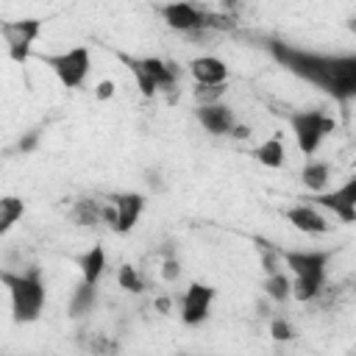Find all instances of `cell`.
Instances as JSON below:
<instances>
[{"label":"cell","instance_id":"4fadbf2b","mask_svg":"<svg viewBox=\"0 0 356 356\" xmlns=\"http://www.w3.org/2000/svg\"><path fill=\"white\" fill-rule=\"evenodd\" d=\"M189 72L195 83H225L228 81V64L217 56H197L189 61Z\"/></svg>","mask_w":356,"mask_h":356},{"label":"cell","instance_id":"603a6c76","mask_svg":"<svg viewBox=\"0 0 356 356\" xmlns=\"http://www.w3.org/2000/svg\"><path fill=\"white\" fill-rule=\"evenodd\" d=\"M195 100L197 106H206V103H217L222 95H225V83H195Z\"/></svg>","mask_w":356,"mask_h":356},{"label":"cell","instance_id":"83f0119b","mask_svg":"<svg viewBox=\"0 0 356 356\" xmlns=\"http://www.w3.org/2000/svg\"><path fill=\"white\" fill-rule=\"evenodd\" d=\"M36 139H39V134H36V131H31L25 139H19V145H17V147H19L22 153H28V150H33V147H36Z\"/></svg>","mask_w":356,"mask_h":356},{"label":"cell","instance_id":"6da1fadb","mask_svg":"<svg viewBox=\"0 0 356 356\" xmlns=\"http://www.w3.org/2000/svg\"><path fill=\"white\" fill-rule=\"evenodd\" d=\"M261 50L295 78L317 86L342 108L356 100V53H320L278 36H256Z\"/></svg>","mask_w":356,"mask_h":356},{"label":"cell","instance_id":"f1b7e54d","mask_svg":"<svg viewBox=\"0 0 356 356\" xmlns=\"http://www.w3.org/2000/svg\"><path fill=\"white\" fill-rule=\"evenodd\" d=\"M231 136H234V139H248V136H250V128H248V125H234V128H231Z\"/></svg>","mask_w":356,"mask_h":356},{"label":"cell","instance_id":"30bf717a","mask_svg":"<svg viewBox=\"0 0 356 356\" xmlns=\"http://www.w3.org/2000/svg\"><path fill=\"white\" fill-rule=\"evenodd\" d=\"M114 206H117V234H128V231H134V225L139 222V217H142V211H145V195H139V192H114L111 197H108Z\"/></svg>","mask_w":356,"mask_h":356},{"label":"cell","instance_id":"e0dca14e","mask_svg":"<svg viewBox=\"0 0 356 356\" xmlns=\"http://www.w3.org/2000/svg\"><path fill=\"white\" fill-rule=\"evenodd\" d=\"M328 178H331V167L325 161H306V167L300 170V181L309 192H323L328 186Z\"/></svg>","mask_w":356,"mask_h":356},{"label":"cell","instance_id":"5bb4252c","mask_svg":"<svg viewBox=\"0 0 356 356\" xmlns=\"http://www.w3.org/2000/svg\"><path fill=\"white\" fill-rule=\"evenodd\" d=\"M75 261H78V267H81V278L89 281V284H97L100 275H103V270H106V250H103L100 245H95V248H89L86 253H81Z\"/></svg>","mask_w":356,"mask_h":356},{"label":"cell","instance_id":"f546056e","mask_svg":"<svg viewBox=\"0 0 356 356\" xmlns=\"http://www.w3.org/2000/svg\"><path fill=\"white\" fill-rule=\"evenodd\" d=\"M156 309H159L161 314H167V312H170V298H159V300H156Z\"/></svg>","mask_w":356,"mask_h":356},{"label":"cell","instance_id":"9c48e42d","mask_svg":"<svg viewBox=\"0 0 356 356\" xmlns=\"http://www.w3.org/2000/svg\"><path fill=\"white\" fill-rule=\"evenodd\" d=\"M211 300H214V286L200 284V281H192L186 286L184 298H181V320L186 325H200L209 317Z\"/></svg>","mask_w":356,"mask_h":356},{"label":"cell","instance_id":"44dd1931","mask_svg":"<svg viewBox=\"0 0 356 356\" xmlns=\"http://www.w3.org/2000/svg\"><path fill=\"white\" fill-rule=\"evenodd\" d=\"M323 289V281H314V278H306V275H295L292 278V298L300 300V303H309L320 295Z\"/></svg>","mask_w":356,"mask_h":356},{"label":"cell","instance_id":"ba28073f","mask_svg":"<svg viewBox=\"0 0 356 356\" xmlns=\"http://www.w3.org/2000/svg\"><path fill=\"white\" fill-rule=\"evenodd\" d=\"M331 256L334 250H281V259L292 275H306L314 281H325V267Z\"/></svg>","mask_w":356,"mask_h":356},{"label":"cell","instance_id":"5b68a950","mask_svg":"<svg viewBox=\"0 0 356 356\" xmlns=\"http://www.w3.org/2000/svg\"><path fill=\"white\" fill-rule=\"evenodd\" d=\"M42 28H44V19H39V17H22V19L3 22L0 25V33L6 39L8 58L17 61V64H25L31 58V47L39 39Z\"/></svg>","mask_w":356,"mask_h":356},{"label":"cell","instance_id":"ac0fdd59","mask_svg":"<svg viewBox=\"0 0 356 356\" xmlns=\"http://www.w3.org/2000/svg\"><path fill=\"white\" fill-rule=\"evenodd\" d=\"M22 214H25V203H22V197L6 195V197L0 200V234L6 236V234L14 228V222H17Z\"/></svg>","mask_w":356,"mask_h":356},{"label":"cell","instance_id":"7a4b0ae2","mask_svg":"<svg viewBox=\"0 0 356 356\" xmlns=\"http://www.w3.org/2000/svg\"><path fill=\"white\" fill-rule=\"evenodd\" d=\"M0 284L6 286V292L11 298V317H14V323H33V320H39V314L44 309V300H47V289H44L39 267H28L25 273L0 270Z\"/></svg>","mask_w":356,"mask_h":356},{"label":"cell","instance_id":"277c9868","mask_svg":"<svg viewBox=\"0 0 356 356\" xmlns=\"http://www.w3.org/2000/svg\"><path fill=\"white\" fill-rule=\"evenodd\" d=\"M36 58L47 70H53V75L58 78V83L64 89H78L83 83V78L89 75V67H92V53L86 44L70 47L64 53H36Z\"/></svg>","mask_w":356,"mask_h":356},{"label":"cell","instance_id":"52a82bcc","mask_svg":"<svg viewBox=\"0 0 356 356\" xmlns=\"http://www.w3.org/2000/svg\"><path fill=\"white\" fill-rule=\"evenodd\" d=\"M161 14V19L178 31V33H195V31H206V11H200L195 3L189 0H172V3H164L156 8Z\"/></svg>","mask_w":356,"mask_h":356},{"label":"cell","instance_id":"d6986e66","mask_svg":"<svg viewBox=\"0 0 356 356\" xmlns=\"http://www.w3.org/2000/svg\"><path fill=\"white\" fill-rule=\"evenodd\" d=\"M264 295L270 300H275V303H286L292 298V281L278 270V273H273V275L264 278Z\"/></svg>","mask_w":356,"mask_h":356},{"label":"cell","instance_id":"484cf974","mask_svg":"<svg viewBox=\"0 0 356 356\" xmlns=\"http://www.w3.org/2000/svg\"><path fill=\"white\" fill-rule=\"evenodd\" d=\"M114 89H117L114 81H100L97 89H95V97H97V100H108V97L114 95Z\"/></svg>","mask_w":356,"mask_h":356},{"label":"cell","instance_id":"3957f363","mask_svg":"<svg viewBox=\"0 0 356 356\" xmlns=\"http://www.w3.org/2000/svg\"><path fill=\"white\" fill-rule=\"evenodd\" d=\"M286 122L295 134L298 150L309 159L320 150L323 139L337 131V120L323 111H286Z\"/></svg>","mask_w":356,"mask_h":356},{"label":"cell","instance_id":"cb8c5ba5","mask_svg":"<svg viewBox=\"0 0 356 356\" xmlns=\"http://www.w3.org/2000/svg\"><path fill=\"white\" fill-rule=\"evenodd\" d=\"M270 337H273L275 342H289V339L295 337V328L289 325V320L273 317V323H270Z\"/></svg>","mask_w":356,"mask_h":356},{"label":"cell","instance_id":"7402d4cb","mask_svg":"<svg viewBox=\"0 0 356 356\" xmlns=\"http://www.w3.org/2000/svg\"><path fill=\"white\" fill-rule=\"evenodd\" d=\"M117 284H120L125 292H142V289H145V281H142V275L136 273L134 264H122V267L117 270Z\"/></svg>","mask_w":356,"mask_h":356},{"label":"cell","instance_id":"4316f807","mask_svg":"<svg viewBox=\"0 0 356 356\" xmlns=\"http://www.w3.org/2000/svg\"><path fill=\"white\" fill-rule=\"evenodd\" d=\"M103 222L114 231L117 228V206L114 203H108V206H103Z\"/></svg>","mask_w":356,"mask_h":356},{"label":"cell","instance_id":"7c38bea8","mask_svg":"<svg viewBox=\"0 0 356 356\" xmlns=\"http://www.w3.org/2000/svg\"><path fill=\"white\" fill-rule=\"evenodd\" d=\"M286 220L292 228H298L303 234H325L328 231V220L320 214V209L314 203H298V206L286 209Z\"/></svg>","mask_w":356,"mask_h":356},{"label":"cell","instance_id":"4dcf8cb0","mask_svg":"<svg viewBox=\"0 0 356 356\" xmlns=\"http://www.w3.org/2000/svg\"><path fill=\"white\" fill-rule=\"evenodd\" d=\"M348 31L356 36V17H350V19H348Z\"/></svg>","mask_w":356,"mask_h":356},{"label":"cell","instance_id":"8992f818","mask_svg":"<svg viewBox=\"0 0 356 356\" xmlns=\"http://www.w3.org/2000/svg\"><path fill=\"white\" fill-rule=\"evenodd\" d=\"M303 200L314 203L317 209L331 211L342 222H356V175H350L345 184L323 192H309Z\"/></svg>","mask_w":356,"mask_h":356},{"label":"cell","instance_id":"ffe728a7","mask_svg":"<svg viewBox=\"0 0 356 356\" xmlns=\"http://www.w3.org/2000/svg\"><path fill=\"white\" fill-rule=\"evenodd\" d=\"M70 220L75 225H97L103 220V206H97L95 200H78L70 211Z\"/></svg>","mask_w":356,"mask_h":356},{"label":"cell","instance_id":"2e32d148","mask_svg":"<svg viewBox=\"0 0 356 356\" xmlns=\"http://www.w3.org/2000/svg\"><path fill=\"white\" fill-rule=\"evenodd\" d=\"M250 156L261 164V167H270V170H278L281 164H284V145H281V139L278 136H273V139H264L259 147H253L250 150Z\"/></svg>","mask_w":356,"mask_h":356},{"label":"cell","instance_id":"8fae6325","mask_svg":"<svg viewBox=\"0 0 356 356\" xmlns=\"http://www.w3.org/2000/svg\"><path fill=\"white\" fill-rule=\"evenodd\" d=\"M195 117H197V122H200L209 134H214V136L231 134V128L236 125V120H234V108H231V106H225L222 100H217V103H206V106H197V108H195Z\"/></svg>","mask_w":356,"mask_h":356},{"label":"cell","instance_id":"d4e9b609","mask_svg":"<svg viewBox=\"0 0 356 356\" xmlns=\"http://www.w3.org/2000/svg\"><path fill=\"white\" fill-rule=\"evenodd\" d=\"M161 275H164V281H175L178 275H181V264H178V259H164V264H161Z\"/></svg>","mask_w":356,"mask_h":356},{"label":"cell","instance_id":"9a60e30c","mask_svg":"<svg viewBox=\"0 0 356 356\" xmlns=\"http://www.w3.org/2000/svg\"><path fill=\"white\" fill-rule=\"evenodd\" d=\"M95 300H97V284H89V281L81 278V284L75 286V292L70 298V312L67 314L70 317H83L86 312H92Z\"/></svg>","mask_w":356,"mask_h":356}]
</instances>
